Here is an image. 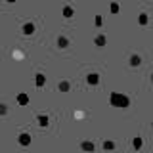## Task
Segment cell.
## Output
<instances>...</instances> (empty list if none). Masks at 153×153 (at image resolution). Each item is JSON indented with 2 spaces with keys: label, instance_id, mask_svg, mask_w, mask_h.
<instances>
[{
  "label": "cell",
  "instance_id": "cell-1",
  "mask_svg": "<svg viewBox=\"0 0 153 153\" xmlns=\"http://www.w3.org/2000/svg\"><path fill=\"white\" fill-rule=\"evenodd\" d=\"M111 100H113V105H123V107L128 105V98H124V96L113 94V96H111Z\"/></svg>",
  "mask_w": 153,
  "mask_h": 153
},
{
  "label": "cell",
  "instance_id": "cell-2",
  "mask_svg": "<svg viewBox=\"0 0 153 153\" xmlns=\"http://www.w3.org/2000/svg\"><path fill=\"white\" fill-rule=\"evenodd\" d=\"M82 147H84L86 151H90V149H94V144H90V142H84V144H82Z\"/></svg>",
  "mask_w": 153,
  "mask_h": 153
},
{
  "label": "cell",
  "instance_id": "cell-3",
  "mask_svg": "<svg viewBox=\"0 0 153 153\" xmlns=\"http://www.w3.org/2000/svg\"><path fill=\"white\" fill-rule=\"evenodd\" d=\"M17 100H19V103H21V105H25V103H27V96H25V94H19V98H17Z\"/></svg>",
  "mask_w": 153,
  "mask_h": 153
},
{
  "label": "cell",
  "instance_id": "cell-4",
  "mask_svg": "<svg viewBox=\"0 0 153 153\" xmlns=\"http://www.w3.org/2000/svg\"><path fill=\"white\" fill-rule=\"evenodd\" d=\"M88 82H98V77H96V75H90V77H88Z\"/></svg>",
  "mask_w": 153,
  "mask_h": 153
},
{
  "label": "cell",
  "instance_id": "cell-5",
  "mask_svg": "<svg viewBox=\"0 0 153 153\" xmlns=\"http://www.w3.org/2000/svg\"><path fill=\"white\" fill-rule=\"evenodd\" d=\"M21 144H29V136H27V134L21 136Z\"/></svg>",
  "mask_w": 153,
  "mask_h": 153
},
{
  "label": "cell",
  "instance_id": "cell-6",
  "mask_svg": "<svg viewBox=\"0 0 153 153\" xmlns=\"http://www.w3.org/2000/svg\"><path fill=\"white\" fill-rule=\"evenodd\" d=\"M33 29H35V27H33V25H31V23H29V25L25 27V33H33Z\"/></svg>",
  "mask_w": 153,
  "mask_h": 153
},
{
  "label": "cell",
  "instance_id": "cell-7",
  "mask_svg": "<svg viewBox=\"0 0 153 153\" xmlns=\"http://www.w3.org/2000/svg\"><path fill=\"white\" fill-rule=\"evenodd\" d=\"M134 146H136V147H140V146H142V140H140V138H136V140H134Z\"/></svg>",
  "mask_w": 153,
  "mask_h": 153
},
{
  "label": "cell",
  "instance_id": "cell-8",
  "mask_svg": "<svg viewBox=\"0 0 153 153\" xmlns=\"http://www.w3.org/2000/svg\"><path fill=\"white\" fill-rule=\"evenodd\" d=\"M103 147H105V149H113V144H111V142H105V146H103Z\"/></svg>",
  "mask_w": 153,
  "mask_h": 153
},
{
  "label": "cell",
  "instance_id": "cell-9",
  "mask_svg": "<svg viewBox=\"0 0 153 153\" xmlns=\"http://www.w3.org/2000/svg\"><path fill=\"white\" fill-rule=\"evenodd\" d=\"M59 88H61V90H67V88H69V84H67V82H63V84H59Z\"/></svg>",
  "mask_w": 153,
  "mask_h": 153
}]
</instances>
